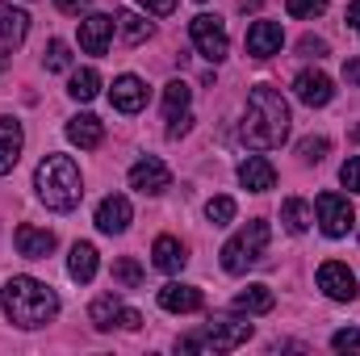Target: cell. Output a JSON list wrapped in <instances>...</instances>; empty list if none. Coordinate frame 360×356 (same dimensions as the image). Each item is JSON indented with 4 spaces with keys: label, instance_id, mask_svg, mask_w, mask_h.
<instances>
[{
    "label": "cell",
    "instance_id": "obj_34",
    "mask_svg": "<svg viewBox=\"0 0 360 356\" xmlns=\"http://www.w3.org/2000/svg\"><path fill=\"white\" fill-rule=\"evenodd\" d=\"M331 348H335V352H360V331L356 327L335 331V336H331Z\"/></svg>",
    "mask_w": 360,
    "mask_h": 356
},
{
    "label": "cell",
    "instance_id": "obj_41",
    "mask_svg": "<svg viewBox=\"0 0 360 356\" xmlns=\"http://www.w3.org/2000/svg\"><path fill=\"white\" fill-rule=\"evenodd\" d=\"M344 80H348V84H360V59L344 63Z\"/></svg>",
    "mask_w": 360,
    "mask_h": 356
},
{
    "label": "cell",
    "instance_id": "obj_23",
    "mask_svg": "<svg viewBox=\"0 0 360 356\" xmlns=\"http://www.w3.org/2000/svg\"><path fill=\"white\" fill-rule=\"evenodd\" d=\"M117 314H122V298H117V293H101L89 310V319H92L96 331H113V327H117Z\"/></svg>",
    "mask_w": 360,
    "mask_h": 356
},
{
    "label": "cell",
    "instance_id": "obj_1",
    "mask_svg": "<svg viewBox=\"0 0 360 356\" xmlns=\"http://www.w3.org/2000/svg\"><path fill=\"white\" fill-rule=\"evenodd\" d=\"M243 143L256 147V151H272L289 139V105L285 96L269 84H256L248 96V113H243V126H239Z\"/></svg>",
    "mask_w": 360,
    "mask_h": 356
},
{
    "label": "cell",
    "instance_id": "obj_33",
    "mask_svg": "<svg viewBox=\"0 0 360 356\" xmlns=\"http://www.w3.org/2000/svg\"><path fill=\"white\" fill-rule=\"evenodd\" d=\"M285 13L289 17H319V13H327V0H285Z\"/></svg>",
    "mask_w": 360,
    "mask_h": 356
},
{
    "label": "cell",
    "instance_id": "obj_12",
    "mask_svg": "<svg viewBox=\"0 0 360 356\" xmlns=\"http://www.w3.org/2000/svg\"><path fill=\"white\" fill-rule=\"evenodd\" d=\"M113 17H105V13H92L80 21V46L89 51V55H105V46H109V38H113Z\"/></svg>",
    "mask_w": 360,
    "mask_h": 356
},
{
    "label": "cell",
    "instance_id": "obj_26",
    "mask_svg": "<svg viewBox=\"0 0 360 356\" xmlns=\"http://www.w3.org/2000/svg\"><path fill=\"white\" fill-rule=\"evenodd\" d=\"M68 92H72L76 101H92V96L101 92V76H96L92 68H80V72H72V84H68Z\"/></svg>",
    "mask_w": 360,
    "mask_h": 356
},
{
    "label": "cell",
    "instance_id": "obj_22",
    "mask_svg": "<svg viewBox=\"0 0 360 356\" xmlns=\"http://www.w3.org/2000/svg\"><path fill=\"white\" fill-rule=\"evenodd\" d=\"M151 260H155V268H160V272H180L188 256H184V243H180V239H172V235H160V239H155V248H151Z\"/></svg>",
    "mask_w": 360,
    "mask_h": 356
},
{
    "label": "cell",
    "instance_id": "obj_29",
    "mask_svg": "<svg viewBox=\"0 0 360 356\" xmlns=\"http://www.w3.org/2000/svg\"><path fill=\"white\" fill-rule=\"evenodd\" d=\"M113 281L126 285V289H139V285H143V268H139V260H130V256L117 260V265H113Z\"/></svg>",
    "mask_w": 360,
    "mask_h": 356
},
{
    "label": "cell",
    "instance_id": "obj_10",
    "mask_svg": "<svg viewBox=\"0 0 360 356\" xmlns=\"http://www.w3.org/2000/svg\"><path fill=\"white\" fill-rule=\"evenodd\" d=\"M130 218H134V210H130V201H126L122 193H109V197L96 205V227H101L105 235H122V231L130 227Z\"/></svg>",
    "mask_w": 360,
    "mask_h": 356
},
{
    "label": "cell",
    "instance_id": "obj_32",
    "mask_svg": "<svg viewBox=\"0 0 360 356\" xmlns=\"http://www.w3.org/2000/svg\"><path fill=\"white\" fill-rule=\"evenodd\" d=\"M205 218H210L214 227H226V222L235 218V201H231V197H214V201L205 205Z\"/></svg>",
    "mask_w": 360,
    "mask_h": 356
},
{
    "label": "cell",
    "instance_id": "obj_7",
    "mask_svg": "<svg viewBox=\"0 0 360 356\" xmlns=\"http://www.w3.org/2000/svg\"><path fill=\"white\" fill-rule=\"evenodd\" d=\"M314 210H319V227H323L327 239H344L356 227V210H352V201L344 193H319Z\"/></svg>",
    "mask_w": 360,
    "mask_h": 356
},
{
    "label": "cell",
    "instance_id": "obj_11",
    "mask_svg": "<svg viewBox=\"0 0 360 356\" xmlns=\"http://www.w3.org/2000/svg\"><path fill=\"white\" fill-rule=\"evenodd\" d=\"M293 92H297V101H302V105L319 109V105H327V101L335 96V84H331V76H323V72H297Z\"/></svg>",
    "mask_w": 360,
    "mask_h": 356
},
{
    "label": "cell",
    "instance_id": "obj_40",
    "mask_svg": "<svg viewBox=\"0 0 360 356\" xmlns=\"http://www.w3.org/2000/svg\"><path fill=\"white\" fill-rule=\"evenodd\" d=\"M55 8L59 13H80V8H89V0H55Z\"/></svg>",
    "mask_w": 360,
    "mask_h": 356
},
{
    "label": "cell",
    "instance_id": "obj_8",
    "mask_svg": "<svg viewBox=\"0 0 360 356\" xmlns=\"http://www.w3.org/2000/svg\"><path fill=\"white\" fill-rule=\"evenodd\" d=\"M168 184H172V172H168V164L155 160V155H147V160H139V164L130 168V189H139V193H147V197H160Z\"/></svg>",
    "mask_w": 360,
    "mask_h": 356
},
{
    "label": "cell",
    "instance_id": "obj_20",
    "mask_svg": "<svg viewBox=\"0 0 360 356\" xmlns=\"http://www.w3.org/2000/svg\"><path fill=\"white\" fill-rule=\"evenodd\" d=\"M68 139L76 143V147H101V139H105V126H101V117H92V113H80V117H72L68 122Z\"/></svg>",
    "mask_w": 360,
    "mask_h": 356
},
{
    "label": "cell",
    "instance_id": "obj_9",
    "mask_svg": "<svg viewBox=\"0 0 360 356\" xmlns=\"http://www.w3.org/2000/svg\"><path fill=\"white\" fill-rule=\"evenodd\" d=\"M319 289H323L331 302H352V298H356V276H352L348 265L327 260V265L319 268Z\"/></svg>",
    "mask_w": 360,
    "mask_h": 356
},
{
    "label": "cell",
    "instance_id": "obj_4",
    "mask_svg": "<svg viewBox=\"0 0 360 356\" xmlns=\"http://www.w3.org/2000/svg\"><path fill=\"white\" fill-rule=\"evenodd\" d=\"M252 340V323H239V319H214L205 323L201 331L184 336L176 348L180 352H235L239 344Z\"/></svg>",
    "mask_w": 360,
    "mask_h": 356
},
{
    "label": "cell",
    "instance_id": "obj_42",
    "mask_svg": "<svg viewBox=\"0 0 360 356\" xmlns=\"http://www.w3.org/2000/svg\"><path fill=\"white\" fill-rule=\"evenodd\" d=\"M348 21H352V30L360 34V0H352V4H348Z\"/></svg>",
    "mask_w": 360,
    "mask_h": 356
},
{
    "label": "cell",
    "instance_id": "obj_38",
    "mask_svg": "<svg viewBox=\"0 0 360 356\" xmlns=\"http://www.w3.org/2000/svg\"><path fill=\"white\" fill-rule=\"evenodd\" d=\"M117 327H122V331H139V327H143V314H139V310H130V306H122Z\"/></svg>",
    "mask_w": 360,
    "mask_h": 356
},
{
    "label": "cell",
    "instance_id": "obj_19",
    "mask_svg": "<svg viewBox=\"0 0 360 356\" xmlns=\"http://www.w3.org/2000/svg\"><path fill=\"white\" fill-rule=\"evenodd\" d=\"M160 306L164 310H172V314H193V310H201V289H193V285H164L160 289Z\"/></svg>",
    "mask_w": 360,
    "mask_h": 356
},
{
    "label": "cell",
    "instance_id": "obj_30",
    "mask_svg": "<svg viewBox=\"0 0 360 356\" xmlns=\"http://www.w3.org/2000/svg\"><path fill=\"white\" fill-rule=\"evenodd\" d=\"M327 151H331V143H327L323 134H310V139H302V143H297V155H302L306 164H319Z\"/></svg>",
    "mask_w": 360,
    "mask_h": 356
},
{
    "label": "cell",
    "instance_id": "obj_31",
    "mask_svg": "<svg viewBox=\"0 0 360 356\" xmlns=\"http://www.w3.org/2000/svg\"><path fill=\"white\" fill-rule=\"evenodd\" d=\"M72 68V51H68V42H51L46 46V72H68Z\"/></svg>",
    "mask_w": 360,
    "mask_h": 356
},
{
    "label": "cell",
    "instance_id": "obj_36",
    "mask_svg": "<svg viewBox=\"0 0 360 356\" xmlns=\"http://www.w3.org/2000/svg\"><path fill=\"white\" fill-rule=\"evenodd\" d=\"M297 51H302V55H310V59H323V55H327V42H323V38H310V34H306V38L297 42Z\"/></svg>",
    "mask_w": 360,
    "mask_h": 356
},
{
    "label": "cell",
    "instance_id": "obj_2",
    "mask_svg": "<svg viewBox=\"0 0 360 356\" xmlns=\"http://www.w3.org/2000/svg\"><path fill=\"white\" fill-rule=\"evenodd\" d=\"M0 298H4V314H8V323H17V327H25V331L46 327V323L59 314V298H55V289L42 285V281H34V276H13V281L0 289Z\"/></svg>",
    "mask_w": 360,
    "mask_h": 356
},
{
    "label": "cell",
    "instance_id": "obj_15",
    "mask_svg": "<svg viewBox=\"0 0 360 356\" xmlns=\"http://www.w3.org/2000/svg\"><path fill=\"white\" fill-rule=\"evenodd\" d=\"M109 101H113V109H122V113H139V109L147 105V84H143L139 76H117Z\"/></svg>",
    "mask_w": 360,
    "mask_h": 356
},
{
    "label": "cell",
    "instance_id": "obj_6",
    "mask_svg": "<svg viewBox=\"0 0 360 356\" xmlns=\"http://www.w3.org/2000/svg\"><path fill=\"white\" fill-rule=\"evenodd\" d=\"M188 38H193V46H197V55L210 59V63H222L226 51H231L226 25H222L218 17H210V13H197V17L188 21Z\"/></svg>",
    "mask_w": 360,
    "mask_h": 356
},
{
    "label": "cell",
    "instance_id": "obj_44",
    "mask_svg": "<svg viewBox=\"0 0 360 356\" xmlns=\"http://www.w3.org/2000/svg\"><path fill=\"white\" fill-rule=\"evenodd\" d=\"M197 4H205V0H197Z\"/></svg>",
    "mask_w": 360,
    "mask_h": 356
},
{
    "label": "cell",
    "instance_id": "obj_24",
    "mask_svg": "<svg viewBox=\"0 0 360 356\" xmlns=\"http://www.w3.org/2000/svg\"><path fill=\"white\" fill-rule=\"evenodd\" d=\"M68 272H72V281L89 285L92 276H96V248L92 243H76L72 256H68Z\"/></svg>",
    "mask_w": 360,
    "mask_h": 356
},
{
    "label": "cell",
    "instance_id": "obj_39",
    "mask_svg": "<svg viewBox=\"0 0 360 356\" xmlns=\"http://www.w3.org/2000/svg\"><path fill=\"white\" fill-rule=\"evenodd\" d=\"M147 13H155V17H168L172 8H176V0H139Z\"/></svg>",
    "mask_w": 360,
    "mask_h": 356
},
{
    "label": "cell",
    "instance_id": "obj_37",
    "mask_svg": "<svg viewBox=\"0 0 360 356\" xmlns=\"http://www.w3.org/2000/svg\"><path fill=\"white\" fill-rule=\"evenodd\" d=\"M188 126H193V113L184 109L176 117H168V139H180V134H188Z\"/></svg>",
    "mask_w": 360,
    "mask_h": 356
},
{
    "label": "cell",
    "instance_id": "obj_43",
    "mask_svg": "<svg viewBox=\"0 0 360 356\" xmlns=\"http://www.w3.org/2000/svg\"><path fill=\"white\" fill-rule=\"evenodd\" d=\"M239 8H243V13H256V8H260V0H239Z\"/></svg>",
    "mask_w": 360,
    "mask_h": 356
},
{
    "label": "cell",
    "instance_id": "obj_21",
    "mask_svg": "<svg viewBox=\"0 0 360 356\" xmlns=\"http://www.w3.org/2000/svg\"><path fill=\"white\" fill-rule=\"evenodd\" d=\"M235 314H269L272 306H276V298H272L269 285H248L243 293H235Z\"/></svg>",
    "mask_w": 360,
    "mask_h": 356
},
{
    "label": "cell",
    "instance_id": "obj_28",
    "mask_svg": "<svg viewBox=\"0 0 360 356\" xmlns=\"http://www.w3.org/2000/svg\"><path fill=\"white\" fill-rule=\"evenodd\" d=\"M188 96H193V89H188L184 80H172V84L164 89V117L184 113V109H188Z\"/></svg>",
    "mask_w": 360,
    "mask_h": 356
},
{
    "label": "cell",
    "instance_id": "obj_3",
    "mask_svg": "<svg viewBox=\"0 0 360 356\" xmlns=\"http://www.w3.org/2000/svg\"><path fill=\"white\" fill-rule=\"evenodd\" d=\"M34 189H38V197L46 201V210H59V214L76 210L80 197H84L80 168H76L68 155H46V160L38 164V172H34Z\"/></svg>",
    "mask_w": 360,
    "mask_h": 356
},
{
    "label": "cell",
    "instance_id": "obj_25",
    "mask_svg": "<svg viewBox=\"0 0 360 356\" xmlns=\"http://www.w3.org/2000/svg\"><path fill=\"white\" fill-rule=\"evenodd\" d=\"M281 222H285L289 235H302V231L310 227V205H306L302 197H289V201L281 205Z\"/></svg>",
    "mask_w": 360,
    "mask_h": 356
},
{
    "label": "cell",
    "instance_id": "obj_17",
    "mask_svg": "<svg viewBox=\"0 0 360 356\" xmlns=\"http://www.w3.org/2000/svg\"><path fill=\"white\" fill-rule=\"evenodd\" d=\"M25 30H30V17L21 8H13V4H0V55H8L13 46H21Z\"/></svg>",
    "mask_w": 360,
    "mask_h": 356
},
{
    "label": "cell",
    "instance_id": "obj_18",
    "mask_svg": "<svg viewBox=\"0 0 360 356\" xmlns=\"http://www.w3.org/2000/svg\"><path fill=\"white\" fill-rule=\"evenodd\" d=\"M21 143H25L21 122L0 117V177H8V172H13V164H17V155H21Z\"/></svg>",
    "mask_w": 360,
    "mask_h": 356
},
{
    "label": "cell",
    "instance_id": "obj_5",
    "mask_svg": "<svg viewBox=\"0 0 360 356\" xmlns=\"http://www.w3.org/2000/svg\"><path fill=\"white\" fill-rule=\"evenodd\" d=\"M269 235H272L269 222H264V218H252L239 235L226 239V248H222V268L239 276V272H248L252 265H260V256H264V248H269Z\"/></svg>",
    "mask_w": 360,
    "mask_h": 356
},
{
    "label": "cell",
    "instance_id": "obj_27",
    "mask_svg": "<svg viewBox=\"0 0 360 356\" xmlns=\"http://www.w3.org/2000/svg\"><path fill=\"white\" fill-rule=\"evenodd\" d=\"M113 21H117V30H122V38H126L130 46H134V42H143V38L151 34V21H143L139 13H117Z\"/></svg>",
    "mask_w": 360,
    "mask_h": 356
},
{
    "label": "cell",
    "instance_id": "obj_14",
    "mask_svg": "<svg viewBox=\"0 0 360 356\" xmlns=\"http://www.w3.org/2000/svg\"><path fill=\"white\" fill-rule=\"evenodd\" d=\"M281 42H285V34H281L276 21H256V25L248 30V55H252V59H269V55H276Z\"/></svg>",
    "mask_w": 360,
    "mask_h": 356
},
{
    "label": "cell",
    "instance_id": "obj_35",
    "mask_svg": "<svg viewBox=\"0 0 360 356\" xmlns=\"http://www.w3.org/2000/svg\"><path fill=\"white\" fill-rule=\"evenodd\" d=\"M340 180H344V189H352V193H360V155H352L344 168H340Z\"/></svg>",
    "mask_w": 360,
    "mask_h": 356
},
{
    "label": "cell",
    "instance_id": "obj_16",
    "mask_svg": "<svg viewBox=\"0 0 360 356\" xmlns=\"http://www.w3.org/2000/svg\"><path fill=\"white\" fill-rule=\"evenodd\" d=\"M239 184H243L248 193H269L272 184H276V168H272L264 155H248V160L239 164Z\"/></svg>",
    "mask_w": 360,
    "mask_h": 356
},
{
    "label": "cell",
    "instance_id": "obj_13",
    "mask_svg": "<svg viewBox=\"0 0 360 356\" xmlns=\"http://www.w3.org/2000/svg\"><path fill=\"white\" fill-rule=\"evenodd\" d=\"M13 239H17V252H21L25 260H46V256L55 252V235H51V231H42V227H30V222H25V227H17V235H13Z\"/></svg>",
    "mask_w": 360,
    "mask_h": 356
}]
</instances>
